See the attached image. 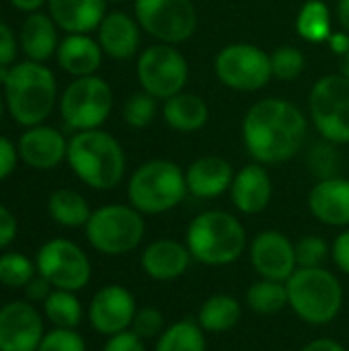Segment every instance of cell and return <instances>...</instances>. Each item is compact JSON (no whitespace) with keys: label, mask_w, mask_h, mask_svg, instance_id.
I'll list each match as a JSON object with an SVG mask.
<instances>
[{"label":"cell","mask_w":349,"mask_h":351,"mask_svg":"<svg viewBox=\"0 0 349 351\" xmlns=\"http://www.w3.org/2000/svg\"><path fill=\"white\" fill-rule=\"evenodd\" d=\"M51 284L45 280V278H41L39 274L25 286V294H27V300H31V302H45V298L51 294Z\"/></svg>","instance_id":"obj_45"},{"label":"cell","mask_w":349,"mask_h":351,"mask_svg":"<svg viewBox=\"0 0 349 351\" xmlns=\"http://www.w3.org/2000/svg\"><path fill=\"white\" fill-rule=\"evenodd\" d=\"M341 60V66H339V74H344V76H348L349 78V51L344 56V58H339Z\"/></svg>","instance_id":"obj_50"},{"label":"cell","mask_w":349,"mask_h":351,"mask_svg":"<svg viewBox=\"0 0 349 351\" xmlns=\"http://www.w3.org/2000/svg\"><path fill=\"white\" fill-rule=\"evenodd\" d=\"M43 315L58 329H76L82 321V304L76 292L51 290L43 302Z\"/></svg>","instance_id":"obj_32"},{"label":"cell","mask_w":349,"mask_h":351,"mask_svg":"<svg viewBox=\"0 0 349 351\" xmlns=\"http://www.w3.org/2000/svg\"><path fill=\"white\" fill-rule=\"evenodd\" d=\"M37 274L45 278L53 290L80 292L91 282V261L86 253L72 241L51 239L39 251L35 259Z\"/></svg>","instance_id":"obj_13"},{"label":"cell","mask_w":349,"mask_h":351,"mask_svg":"<svg viewBox=\"0 0 349 351\" xmlns=\"http://www.w3.org/2000/svg\"><path fill=\"white\" fill-rule=\"evenodd\" d=\"M66 160L72 173L91 189L107 191L117 187L125 175V152L109 132H76L68 140Z\"/></svg>","instance_id":"obj_3"},{"label":"cell","mask_w":349,"mask_h":351,"mask_svg":"<svg viewBox=\"0 0 349 351\" xmlns=\"http://www.w3.org/2000/svg\"><path fill=\"white\" fill-rule=\"evenodd\" d=\"M309 167H311L313 175H317L319 179L337 177L339 154H337V150H335V144L323 140L321 144L313 146V150H311V154H309Z\"/></svg>","instance_id":"obj_37"},{"label":"cell","mask_w":349,"mask_h":351,"mask_svg":"<svg viewBox=\"0 0 349 351\" xmlns=\"http://www.w3.org/2000/svg\"><path fill=\"white\" fill-rule=\"evenodd\" d=\"M309 115L321 140L335 146L349 144V78L344 74L321 76L309 95Z\"/></svg>","instance_id":"obj_8"},{"label":"cell","mask_w":349,"mask_h":351,"mask_svg":"<svg viewBox=\"0 0 349 351\" xmlns=\"http://www.w3.org/2000/svg\"><path fill=\"white\" fill-rule=\"evenodd\" d=\"M47 210L53 222L66 228H80L86 226L93 210L82 193L74 189H58L49 195Z\"/></svg>","instance_id":"obj_28"},{"label":"cell","mask_w":349,"mask_h":351,"mask_svg":"<svg viewBox=\"0 0 349 351\" xmlns=\"http://www.w3.org/2000/svg\"><path fill=\"white\" fill-rule=\"evenodd\" d=\"M193 261L208 267H226L237 263L249 249V239L243 222L224 210H206L197 214L183 241Z\"/></svg>","instance_id":"obj_2"},{"label":"cell","mask_w":349,"mask_h":351,"mask_svg":"<svg viewBox=\"0 0 349 351\" xmlns=\"http://www.w3.org/2000/svg\"><path fill=\"white\" fill-rule=\"evenodd\" d=\"M243 319V306L237 298L228 294H214L204 300L197 311L195 321L206 333H228Z\"/></svg>","instance_id":"obj_27"},{"label":"cell","mask_w":349,"mask_h":351,"mask_svg":"<svg viewBox=\"0 0 349 351\" xmlns=\"http://www.w3.org/2000/svg\"><path fill=\"white\" fill-rule=\"evenodd\" d=\"M206 335L195 319H181L167 325L154 343V351H206Z\"/></svg>","instance_id":"obj_30"},{"label":"cell","mask_w":349,"mask_h":351,"mask_svg":"<svg viewBox=\"0 0 349 351\" xmlns=\"http://www.w3.org/2000/svg\"><path fill=\"white\" fill-rule=\"evenodd\" d=\"M288 308L311 327L331 325L344 308V286L325 267H298L288 280Z\"/></svg>","instance_id":"obj_5"},{"label":"cell","mask_w":349,"mask_h":351,"mask_svg":"<svg viewBox=\"0 0 349 351\" xmlns=\"http://www.w3.org/2000/svg\"><path fill=\"white\" fill-rule=\"evenodd\" d=\"M300 351H348L339 341L329 339V337H321V339H313L309 341Z\"/></svg>","instance_id":"obj_47"},{"label":"cell","mask_w":349,"mask_h":351,"mask_svg":"<svg viewBox=\"0 0 349 351\" xmlns=\"http://www.w3.org/2000/svg\"><path fill=\"white\" fill-rule=\"evenodd\" d=\"M56 99L58 82L47 66L27 60L10 68L4 82V103L19 125L33 128L43 123L51 115Z\"/></svg>","instance_id":"obj_4"},{"label":"cell","mask_w":349,"mask_h":351,"mask_svg":"<svg viewBox=\"0 0 349 351\" xmlns=\"http://www.w3.org/2000/svg\"><path fill=\"white\" fill-rule=\"evenodd\" d=\"M130 329L144 341H150V339L156 341L160 337V333L167 329V323H165V317L158 308L144 306V308L136 311V317H134Z\"/></svg>","instance_id":"obj_38"},{"label":"cell","mask_w":349,"mask_h":351,"mask_svg":"<svg viewBox=\"0 0 349 351\" xmlns=\"http://www.w3.org/2000/svg\"><path fill=\"white\" fill-rule=\"evenodd\" d=\"M136 311L138 304L134 294L119 284H109L93 296L88 306V321L97 333L111 337L132 327Z\"/></svg>","instance_id":"obj_15"},{"label":"cell","mask_w":349,"mask_h":351,"mask_svg":"<svg viewBox=\"0 0 349 351\" xmlns=\"http://www.w3.org/2000/svg\"><path fill=\"white\" fill-rule=\"evenodd\" d=\"M53 23L66 33L97 31L107 14L105 0H47Z\"/></svg>","instance_id":"obj_24"},{"label":"cell","mask_w":349,"mask_h":351,"mask_svg":"<svg viewBox=\"0 0 349 351\" xmlns=\"http://www.w3.org/2000/svg\"><path fill=\"white\" fill-rule=\"evenodd\" d=\"M234 175L237 171L224 156H200L185 169L187 193L197 199H216L230 191Z\"/></svg>","instance_id":"obj_21"},{"label":"cell","mask_w":349,"mask_h":351,"mask_svg":"<svg viewBox=\"0 0 349 351\" xmlns=\"http://www.w3.org/2000/svg\"><path fill=\"white\" fill-rule=\"evenodd\" d=\"M214 74L222 86L237 93H257L269 84L272 60L255 43H228L214 58Z\"/></svg>","instance_id":"obj_10"},{"label":"cell","mask_w":349,"mask_h":351,"mask_svg":"<svg viewBox=\"0 0 349 351\" xmlns=\"http://www.w3.org/2000/svg\"><path fill=\"white\" fill-rule=\"evenodd\" d=\"M113 90L101 76L74 78L60 97V115L74 132L99 130L111 115Z\"/></svg>","instance_id":"obj_9"},{"label":"cell","mask_w":349,"mask_h":351,"mask_svg":"<svg viewBox=\"0 0 349 351\" xmlns=\"http://www.w3.org/2000/svg\"><path fill=\"white\" fill-rule=\"evenodd\" d=\"M309 134L306 115L290 101L269 97L253 103L241 123V136L253 162L276 167L292 160Z\"/></svg>","instance_id":"obj_1"},{"label":"cell","mask_w":349,"mask_h":351,"mask_svg":"<svg viewBox=\"0 0 349 351\" xmlns=\"http://www.w3.org/2000/svg\"><path fill=\"white\" fill-rule=\"evenodd\" d=\"M121 115L132 130H146L158 115V101L144 90L134 93L125 99Z\"/></svg>","instance_id":"obj_34"},{"label":"cell","mask_w":349,"mask_h":351,"mask_svg":"<svg viewBox=\"0 0 349 351\" xmlns=\"http://www.w3.org/2000/svg\"><path fill=\"white\" fill-rule=\"evenodd\" d=\"M296 31L309 43H327L333 33L331 8L325 0H306L296 16Z\"/></svg>","instance_id":"obj_29"},{"label":"cell","mask_w":349,"mask_h":351,"mask_svg":"<svg viewBox=\"0 0 349 351\" xmlns=\"http://www.w3.org/2000/svg\"><path fill=\"white\" fill-rule=\"evenodd\" d=\"M4 105H6V103H4V99L0 97V119H2V113H4Z\"/></svg>","instance_id":"obj_52"},{"label":"cell","mask_w":349,"mask_h":351,"mask_svg":"<svg viewBox=\"0 0 349 351\" xmlns=\"http://www.w3.org/2000/svg\"><path fill=\"white\" fill-rule=\"evenodd\" d=\"M43 321L33 304L14 300L0 308V351H37Z\"/></svg>","instance_id":"obj_16"},{"label":"cell","mask_w":349,"mask_h":351,"mask_svg":"<svg viewBox=\"0 0 349 351\" xmlns=\"http://www.w3.org/2000/svg\"><path fill=\"white\" fill-rule=\"evenodd\" d=\"M335 16H337L339 25H341V29L349 33V0H337Z\"/></svg>","instance_id":"obj_48"},{"label":"cell","mask_w":349,"mask_h":351,"mask_svg":"<svg viewBox=\"0 0 349 351\" xmlns=\"http://www.w3.org/2000/svg\"><path fill=\"white\" fill-rule=\"evenodd\" d=\"M228 193L237 212L245 216H257L265 212L274 197V183L267 173V167L251 162L239 169Z\"/></svg>","instance_id":"obj_18"},{"label":"cell","mask_w":349,"mask_h":351,"mask_svg":"<svg viewBox=\"0 0 349 351\" xmlns=\"http://www.w3.org/2000/svg\"><path fill=\"white\" fill-rule=\"evenodd\" d=\"M19 158L35 171H51L68 154L66 136L51 125H33L23 132L16 144Z\"/></svg>","instance_id":"obj_17"},{"label":"cell","mask_w":349,"mask_h":351,"mask_svg":"<svg viewBox=\"0 0 349 351\" xmlns=\"http://www.w3.org/2000/svg\"><path fill=\"white\" fill-rule=\"evenodd\" d=\"M14 8L23 10V12H37L43 4H47V0H10Z\"/></svg>","instance_id":"obj_49"},{"label":"cell","mask_w":349,"mask_h":351,"mask_svg":"<svg viewBox=\"0 0 349 351\" xmlns=\"http://www.w3.org/2000/svg\"><path fill=\"white\" fill-rule=\"evenodd\" d=\"M134 16L158 43L179 45L197 31V8L191 0H134Z\"/></svg>","instance_id":"obj_12"},{"label":"cell","mask_w":349,"mask_h":351,"mask_svg":"<svg viewBox=\"0 0 349 351\" xmlns=\"http://www.w3.org/2000/svg\"><path fill=\"white\" fill-rule=\"evenodd\" d=\"M331 259L341 274L349 276V228H344L335 237L331 245Z\"/></svg>","instance_id":"obj_41"},{"label":"cell","mask_w":349,"mask_h":351,"mask_svg":"<svg viewBox=\"0 0 349 351\" xmlns=\"http://www.w3.org/2000/svg\"><path fill=\"white\" fill-rule=\"evenodd\" d=\"M136 76L144 93L152 95L156 101H167L185 90L189 64L177 45L154 43L138 56Z\"/></svg>","instance_id":"obj_11"},{"label":"cell","mask_w":349,"mask_h":351,"mask_svg":"<svg viewBox=\"0 0 349 351\" xmlns=\"http://www.w3.org/2000/svg\"><path fill=\"white\" fill-rule=\"evenodd\" d=\"M272 60V74L282 82H294L302 76L306 68V58L296 45H280L269 53Z\"/></svg>","instance_id":"obj_33"},{"label":"cell","mask_w":349,"mask_h":351,"mask_svg":"<svg viewBox=\"0 0 349 351\" xmlns=\"http://www.w3.org/2000/svg\"><path fill=\"white\" fill-rule=\"evenodd\" d=\"M191 263L187 245L177 239H156L140 255L142 271L154 282H175L187 274Z\"/></svg>","instance_id":"obj_19"},{"label":"cell","mask_w":349,"mask_h":351,"mask_svg":"<svg viewBox=\"0 0 349 351\" xmlns=\"http://www.w3.org/2000/svg\"><path fill=\"white\" fill-rule=\"evenodd\" d=\"M327 45L331 47V51L339 58H344L349 51V33L348 31H333L331 37L327 39Z\"/></svg>","instance_id":"obj_46"},{"label":"cell","mask_w":349,"mask_h":351,"mask_svg":"<svg viewBox=\"0 0 349 351\" xmlns=\"http://www.w3.org/2000/svg\"><path fill=\"white\" fill-rule=\"evenodd\" d=\"M37 351H86V343L76 329H53L43 335Z\"/></svg>","instance_id":"obj_39"},{"label":"cell","mask_w":349,"mask_h":351,"mask_svg":"<svg viewBox=\"0 0 349 351\" xmlns=\"http://www.w3.org/2000/svg\"><path fill=\"white\" fill-rule=\"evenodd\" d=\"M16 49H19V39L14 31L0 21V66L12 64L16 58Z\"/></svg>","instance_id":"obj_42"},{"label":"cell","mask_w":349,"mask_h":351,"mask_svg":"<svg viewBox=\"0 0 349 351\" xmlns=\"http://www.w3.org/2000/svg\"><path fill=\"white\" fill-rule=\"evenodd\" d=\"M249 261L259 278L286 282L296 269L294 243L280 230H261L249 243Z\"/></svg>","instance_id":"obj_14"},{"label":"cell","mask_w":349,"mask_h":351,"mask_svg":"<svg viewBox=\"0 0 349 351\" xmlns=\"http://www.w3.org/2000/svg\"><path fill=\"white\" fill-rule=\"evenodd\" d=\"M245 304L249 306V311H253L255 315H261V317H272V315L282 313L284 308H288L286 282L259 278L257 282H253L247 288Z\"/></svg>","instance_id":"obj_31"},{"label":"cell","mask_w":349,"mask_h":351,"mask_svg":"<svg viewBox=\"0 0 349 351\" xmlns=\"http://www.w3.org/2000/svg\"><path fill=\"white\" fill-rule=\"evenodd\" d=\"M84 232L95 251L117 257L140 247L146 234V222L144 214L130 204H107L93 210Z\"/></svg>","instance_id":"obj_7"},{"label":"cell","mask_w":349,"mask_h":351,"mask_svg":"<svg viewBox=\"0 0 349 351\" xmlns=\"http://www.w3.org/2000/svg\"><path fill=\"white\" fill-rule=\"evenodd\" d=\"M19 45L29 60L43 64L58 51V25L49 14H43L39 10L29 12L19 31Z\"/></svg>","instance_id":"obj_25"},{"label":"cell","mask_w":349,"mask_h":351,"mask_svg":"<svg viewBox=\"0 0 349 351\" xmlns=\"http://www.w3.org/2000/svg\"><path fill=\"white\" fill-rule=\"evenodd\" d=\"M105 2H107V4H109V2H111V4H115V2H123V0H105Z\"/></svg>","instance_id":"obj_53"},{"label":"cell","mask_w":349,"mask_h":351,"mask_svg":"<svg viewBox=\"0 0 349 351\" xmlns=\"http://www.w3.org/2000/svg\"><path fill=\"white\" fill-rule=\"evenodd\" d=\"M296 265L298 267H325L331 257V245L319 234H304L294 243Z\"/></svg>","instance_id":"obj_36"},{"label":"cell","mask_w":349,"mask_h":351,"mask_svg":"<svg viewBox=\"0 0 349 351\" xmlns=\"http://www.w3.org/2000/svg\"><path fill=\"white\" fill-rule=\"evenodd\" d=\"M37 274V267L23 253L0 255V284L6 288H25Z\"/></svg>","instance_id":"obj_35"},{"label":"cell","mask_w":349,"mask_h":351,"mask_svg":"<svg viewBox=\"0 0 349 351\" xmlns=\"http://www.w3.org/2000/svg\"><path fill=\"white\" fill-rule=\"evenodd\" d=\"M16 230H19L16 218L10 214L8 208H4V206L0 204V249L8 247V245L16 239Z\"/></svg>","instance_id":"obj_44"},{"label":"cell","mask_w":349,"mask_h":351,"mask_svg":"<svg viewBox=\"0 0 349 351\" xmlns=\"http://www.w3.org/2000/svg\"><path fill=\"white\" fill-rule=\"evenodd\" d=\"M187 195L185 171L167 158L142 162L128 181V202L144 216L167 214Z\"/></svg>","instance_id":"obj_6"},{"label":"cell","mask_w":349,"mask_h":351,"mask_svg":"<svg viewBox=\"0 0 349 351\" xmlns=\"http://www.w3.org/2000/svg\"><path fill=\"white\" fill-rule=\"evenodd\" d=\"M103 351H146V341L140 339L132 329L107 337Z\"/></svg>","instance_id":"obj_40"},{"label":"cell","mask_w":349,"mask_h":351,"mask_svg":"<svg viewBox=\"0 0 349 351\" xmlns=\"http://www.w3.org/2000/svg\"><path fill=\"white\" fill-rule=\"evenodd\" d=\"M309 212L325 226L349 228V179H319L306 197Z\"/></svg>","instance_id":"obj_20"},{"label":"cell","mask_w":349,"mask_h":351,"mask_svg":"<svg viewBox=\"0 0 349 351\" xmlns=\"http://www.w3.org/2000/svg\"><path fill=\"white\" fill-rule=\"evenodd\" d=\"M140 33L136 16H130L123 10L107 12L103 23L97 29V41L105 56L113 60H130L140 49Z\"/></svg>","instance_id":"obj_22"},{"label":"cell","mask_w":349,"mask_h":351,"mask_svg":"<svg viewBox=\"0 0 349 351\" xmlns=\"http://www.w3.org/2000/svg\"><path fill=\"white\" fill-rule=\"evenodd\" d=\"M160 115H163V121L171 130L181 132V134H193V132H200L208 123L210 107L204 101V97L183 90L163 101Z\"/></svg>","instance_id":"obj_26"},{"label":"cell","mask_w":349,"mask_h":351,"mask_svg":"<svg viewBox=\"0 0 349 351\" xmlns=\"http://www.w3.org/2000/svg\"><path fill=\"white\" fill-rule=\"evenodd\" d=\"M16 160H19L16 146L8 138L0 136V181H4L14 171Z\"/></svg>","instance_id":"obj_43"},{"label":"cell","mask_w":349,"mask_h":351,"mask_svg":"<svg viewBox=\"0 0 349 351\" xmlns=\"http://www.w3.org/2000/svg\"><path fill=\"white\" fill-rule=\"evenodd\" d=\"M8 72H10L8 66H0V84H2V86H4V82H6V78H8Z\"/></svg>","instance_id":"obj_51"},{"label":"cell","mask_w":349,"mask_h":351,"mask_svg":"<svg viewBox=\"0 0 349 351\" xmlns=\"http://www.w3.org/2000/svg\"><path fill=\"white\" fill-rule=\"evenodd\" d=\"M56 60L74 78L93 76L103 64V49L88 33H68L58 45Z\"/></svg>","instance_id":"obj_23"}]
</instances>
